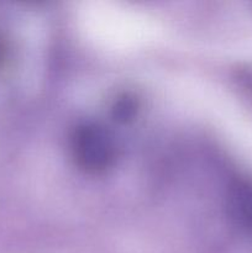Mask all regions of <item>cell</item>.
Masks as SVG:
<instances>
[{"instance_id": "1", "label": "cell", "mask_w": 252, "mask_h": 253, "mask_svg": "<svg viewBox=\"0 0 252 253\" xmlns=\"http://www.w3.org/2000/svg\"><path fill=\"white\" fill-rule=\"evenodd\" d=\"M74 157L79 165L93 170L104 169L114 160V143L104 128L86 125L79 128L73 138Z\"/></svg>"}, {"instance_id": "2", "label": "cell", "mask_w": 252, "mask_h": 253, "mask_svg": "<svg viewBox=\"0 0 252 253\" xmlns=\"http://www.w3.org/2000/svg\"><path fill=\"white\" fill-rule=\"evenodd\" d=\"M232 200L237 217L252 231V183L237 187Z\"/></svg>"}]
</instances>
